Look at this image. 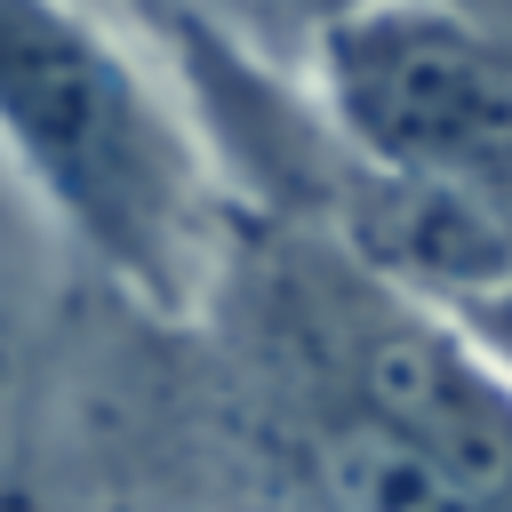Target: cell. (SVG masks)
I'll use <instances>...</instances> for the list:
<instances>
[{
  "label": "cell",
  "mask_w": 512,
  "mask_h": 512,
  "mask_svg": "<svg viewBox=\"0 0 512 512\" xmlns=\"http://www.w3.org/2000/svg\"><path fill=\"white\" fill-rule=\"evenodd\" d=\"M0 152L80 272L192 312L224 176L160 56L96 0H0Z\"/></svg>",
  "instance_id": "obj_1"
},
{
  "label": "cell",
  "mask_w": 512,
  "mask_h": 512,
  "mask_svg": "<svg viewBox=\"0 0 512 512\" xmlns=\"http://www.w3.org/2000/svg\"><path fill=\"white\" fill-rule=\"evenodd\" d=\"M192 304H216L304 352L472 512H512V368L448 304L384 280L320 224L232 192Z\"/></svg>",
  "instance_id": "obj_2"
},
{
  "label": "cell",
  "mask_w": 512,
  "mask_h": 512,
  "mask_svg": "<svg viewBox=\"0 0 512 512\" xmlns=\"http://www.w3.org/2000/svg\"><path fill=\"white\" fill-rule=\"evenodd\" d=\"M304 80L360 160L512 224V40L448 0H368Z\"/></svg>",
  "instance_id": "obj_3"
},
{
  "label": "cell",
  "mask_w": 512,
  "mask_h": 512,
  "mask_svg": "<svg viewBox=\"0 0 512 512\" xmlns=\"http://www.w3.org/2000/svg\"><path fill=\"white\" fill-rule=\"evenodd\" d=\"M176 8L200 16V24H216L224 40H240L248 56L280 64V72H312L320 40L352 8H368V0H176Z\"/></svg>",
  "instance_id": "obj_4"
},
{
  "label": "cell",
  "mask_w": 512,
  "mask_h": 512,
  "mask_svg": "<svg viewBox=\"0 0 512 512\" xmlns=\"http://www.w3.org/2000/svg\"><path fill=\"white\" fill-rule=\"evenodd\" d=\"M456 320H464V328H472V336L512 368V280H504V288H488V296H472V304H456Z\"/></svg>",
  "instance_id": "obj_5"
},
{
  "label": "cell",
  "mask_w": 512,
  "mask_h": 512,
  "mask_svg": "<svg viewBox=\"0 0 512 512\" xmlns=\"http://www.w3.org/2000/svg\"><path fill=\"white\" fill-rule=\"evenodd\" d=\"M96 8H104V16H120V24H128L144 48H152V56H160V48L184 32V8H176V0H96Z\"/></svg>",
  "instance_id": "obj_6"
},
{
  "label": "cell",
  "mask_w": 512,
  "mask_h": 512,
  "mask_svg": "<svg viewBox=\"0 0 512 512\" xmlns=\"http://www.w3.org/2000/svg\"><path fill=\"white\" fill-rule=\"evenodd\" d=\"M456 16H472V24H488L496 40H512V0H448Z\"/></svg>",
  "instance_id": "obj_7"
}]
</instances>
